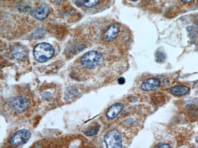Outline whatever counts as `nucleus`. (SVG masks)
<instances>
[{"mask_svg": "<svg viewBox=\"0 0 198 148\" xmlns=\"http://www.w3.org/2000/svg\"><path fill=\"white\" fill-rule=\"evenodd\" d=\"M55 50L52 45L47 42L38 44L35 47L33 55L35 60L38 62H46L52 57Z\"/></svg>", "mask_w": 198, "mask_h": 148, "instance_id": "obj_1", "label": "nucleus"}, {"mask_svg": "<svg viewBox=\"0 0 198 148\" xmlns=\"http://www.w3.org/2000/svg\"><path fill=\"white\" fill-rule=\"evenodd\" d=\"M102 59V56L100 52L92 50L86 52L82 56L81 62L84 67L93 69L99 64Z\"/></svg>", "mask_w": 198, "mask_h": 148, "instance_id": "obj_2", "label": "nucleus"}, {"mask_svg": "<svg viewBox=\"0 0 198 148\" xmlns=\"http://www.w3.org/2000/svg\"><path fill=\"white\" fill-rule=\"evenodd\" d=\"M29 104L30 102L27 98L17 96L11 99L9 105L14 111L18 113H21L27 110Z\"/></svg>", "mask_w": 198, "mask_h": 148, "instance_id": "obj_3", "label": "nucleus"}, {"mask_svg": "<svg viewBox=\"0 0 198 148\" xmlns=\"http://www.w3.org/2000/svg\"><path fill=\"white\" fill-rule=\"evenodd\" d=\"M104 140L107 148L122 147L121 135L117 130H112L108 133L104 137Z\"/></svg>", "mask_w": 198, "mask_h": 148, "instance_id": "obj_4", "label": "nucleus"}, {"mask_svg": "<svg viewBox=\"0 0 198 148\" xmlns=\"http://www.w3.org/2000/svg\"><path fill=\"white\" fill-rule=\"evenodd\" d=\"M31 136L29 130L23 129L15 133L10 139L9 142L13 146H19L27 142Z\"/></svg>", "mask_w": 198, "mask_h": 148, "instance_id": "obj_5", "label": "nucleus"}, {"mask_svg": "<svg viewBox=\"0 0 198 148\" xmlns=\"http://www.w3.org/2000/svg\"><path fill=\"white\" fill-rule=\"evenodd\" d=\"M120 31V26L118 24L114 23L111 25L104 33L106 40L108 42L113 41L117 38Z\"/></svg>", "mask_w": 198, "mask_h": 148, "instance_id": "obj_6", "label": "nucleus"}, {"mask_svg": "<svg viewBox=\"0 0 198 148\" xmlns=\"http://www.w3.org/2000/svg\"><path fill=\"white\" fill-rule=\"evenodd\" d=\"M49 13V7L47 4H42L38 8L32 12L31 15L35 19L41 20L46 18Z\"/></svg>", "mask_w": 198, "mask_h": 148, "instance_id": "obj_7", "label": "nucleus"}, {"mask_svg": "<svg viewBox=\"0 0 198 148\" xmlns=\"http://www.w3.org/2000/svg\"><path fill=\"white\" fill-rule=\"evenodd\" d=\"M123 109V106L122 104L119 103L114 104L107 111L106 117L109 119L115 118L122 111Z\"/></svg>", "mask_w": 198, "mask_h": 148, "instance_id": "obj_8", "label": "nucleus"}, {"mask_svg": "<svg viewBox=\"0 0 198 148\" xmlns=\"http://www.w3.org/2000/svg\"><path fill=\"white\" fill-rule=\"evenodd\" d=\"M27 53L26 48L21 45L16 46L13 49V56L17 60H24L27 56Z\"/></svg>", "mask_w": 198, "mask_h": 148, "instance_id": "obj_9", "label": "nucleus"}, {"mask_svg": "<svg viewBox=\"0 0 198 148\" xmlns=\"http://www.w3.org/2000/svg\"><path fill=\"white\" fill-rule=\"evenodd\" d=\"M160 85V82L157 80L150 78L146 80L141 84V88L145 91H150L158 87Z\"/></svg>", "mask_w": 198, "mask_h": 148, "instance_id": "obj_10", "label": "nucleus"}, {"mask_svg": "<svg viewBox=\"0 0 198 148\" xmlns=\"http://www.w3.org/2000/svg\"><path fill=\"white\" fill-rule=\"evenodd\" d=\"M190 90L189 88L186 86H178L170 88L169 92L175 96H184L188 94Z\"/></svg>", "mask_w": 198, "mask_h": 148, "instance_id": "obj_11", "label": "nucleus"}, {"mask_svg": "<svg viewBox=\"0 0 198 148\" xmlns=\"http://www.w3.org/2000/svg\"><path fill=\"white\" fill-rule=\"evenodd\" d=\"M98 130V128L97 126H92L86 130L84 133L86 135L88 136H92L97 133Z\"/></svg>", "mask_w": 198, "mask_h": 148, "instance_id": "obj_12", "label": "nucleus"}, {"mask_svg": "<svg viewBox=\"0 0 198 148\" xmlns=\"http://www.w3.org/2000/svg\"><path fill=\"white\" fill-rule=\"evenodd\" d=\"M45 32L43 29H38L33 32L32 34L33 37L35 39H39L44 37Z\"/></svg>", "mask_w": 198, "mask_h": 148, "instance_id": "obj_13", "label": "nucleus"}, {"mask_svg": "<svg viewBox=\"0 0 198 148\" xmlns=\"http://www.w3.org/2000/svg\"><path fill=\"white\" fill-rule=\"evenodd\" d=\"M100 0H84L83 4L86 7L91 8L98 4Z\"/></svg>", "mask_w": 198, "mask_h": 148, "instance_id": "obj_14", "label": "nucleus"}, {"mask_svg": "<svg viewBox=\"0 0 198 148\" xmlns=\"http://www.w3.org/2000/svg\"><path fill=\"white\" fill-rule=\"evenodd\" d=\"M165 57L163 53L161 52H157L156 54V60L158 62H162L164 61Z\"/></svg>", "mask_w": 198, "mask_h": 148, "instance_id": "obj_15", "label": "nucleus"}, {"mask_svg": "<svg viewBox=\"0 0 198 148\" xmlns=\"http://www.w3.org/2000/svg\"><path fill=\"white\" fill-rule=\"evenodd\" d=\"M125 80L123 77H121L118 79V83L120 84H124L125 83Z\"/></svg>", "mask_w": 198, "mask_h": 148, "instance_id": "obj_16", "label": "nucleus"}, {"mask_svg": "<svg viewBox=\"0 0 198 148\" xmlns=\"http://www.w3.org/2000/svg\"><path fill=\"white\" fill-rule=\"evenodd\" d=\"M170 147L169 145L167 144H162L159 146V147L160 148H169Z\"/></svg>", "mask_w": 198, "mask_h": 148, "instance_id": "obj_17", "label": "nucleus"}, {"mask_svg": "<svg viewBox=\"0 0 198 148\" xmlns=\"http://www.w3.org/2000/svg\"><path fill=\"white\" fill-rule=\"evenodd\" d=\"M181 1L184 2H185V3H188V2L191 1L192 0H181Z\"/></svg>", "mask_w": 198, "mask_h": 148, "instance_id": "obj_18", "label": "nucleus"}, {"mask_svg": "<svg viewBox=\"0 0 198 148\" xmlns=\"http://www.w3.org/2000/svg\"><path fill=\"white\" fill-rule=\"evenodd\" d=\"M197 88L198 91V85L197 86Z\"/></svg>", "mask_w": 198, "mask_h": 148, "instance_id": "obj_19", "label": "nucleus"}]
</instances>
